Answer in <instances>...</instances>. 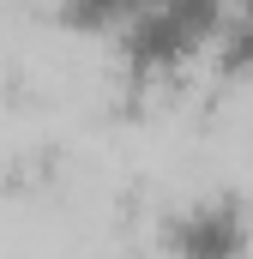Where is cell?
<instances>
[{
  "mask_svg": "<svg viewBox=\"0 0 253 259\" xmlns=\"http://www.w3.org/2000/svg\"><path fill=\"white\" fill-rule=\"evenodd\" d=\"M217 24H223V6L211 0H157V6H126L121 30V61L133 78H169L217 42Z\"/></svg>",
  "mask_w": 253,
  "mask_h": 259,
  "instance_id": "cell-1",
  "label": "cell"
},
{
  "mask_svg": "<svg viewBox=\"0 0 253 259\" xmlns=\"http://www.w3.org/2000/svg\"><path fill=\"white\" fill-rule=\"evenodd\" d=\"M217 61L223 72H253V6L241 12H223V24H217Z\"/></svg>",
  "mask_w": 253,
  "mask_h": 259,
  "instance_id": "cell-3",
  "label": "cell"
},
{
  "mask_svg": "<svg viewBox=\"0 0 253 259\" xmlns=\"http://www.w3.org/2000/svg\"><path fill=\"white\" fill-rule=\"evenodd\" d=\"M163 247H169V259H247V247H253L247 205L235 193L187 199V205L163 223Z\"/></svg>",
  "mask_w": 253,
  "mask_h": 259,
  "instance_id": "cell-2",
  "label": "cell"
}]
</instances>
